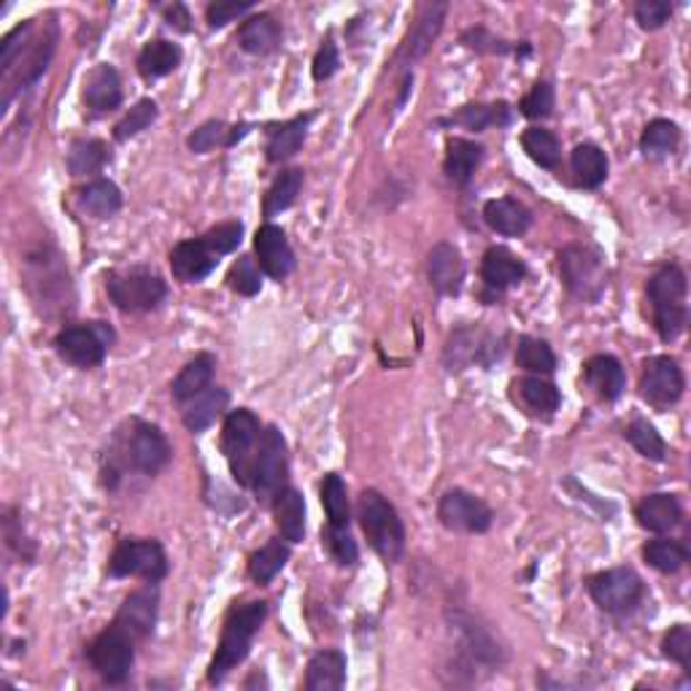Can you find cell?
Segmentation results:
<instances>
[{"label":"cell","mask_w":691,"mask_h":691,"mask_svg":"<svg viewBox=\"0 0 691 691\" xmlns=\"http://www.w3.org/2000/svg\"><path fill=\"white\" fill-rule=\"evenodd\" d=\"M437 125H456V128H465L473 132H484L490 128H509L511 125V106L505 100L497 103H467L460 111H454L452 117L437 119Z\"/></svg>","instance_id":"e575fe53"},{"label":"cell","mask_w":691,"mask_h":691,"mask_svg":"<svg viewBox=\"0 0 691 691\" xmlns=\"http://www.w3.org/2000/svg\"><path fill=\"white\" fill-rule=\"evenodd\" d=\"M106 292L122 314H146L168 297V282L149 265H130L106 274Z\"/></svg>","instance_id":"5b68a950"},{"label":"cell","mask_w":691,"mask_h":691,"mask_svg":"<svg viewBox=\"0 0 691 691\" xmlns=\"http://www.w3.org/2000/svg\"><path fill=\"white\" fill-rule=\"evenodd\" d=\"M157 616H160V592H157L155 583H149V586L136 589V592L125 598L113 621L125 626L138 643H144L155 632Z\"/></svg>","instance_id":"d6986e66"},{"label":"cell","mask_w":691,"mask_h":691,"mask_svg":"<svg viewBox=\"0 0 691 691\" xmlns=\"http://www.w3.org/2000/svg\"><path fill=\"white\" fill-rule=\"evenodd\" d=\"M310 122H314V113L310 111L297 113L287 122H270L265 128V157H268V162L282 165L292 160L300 151V146L306 144Z\"/></svg>","instance_id":"603a6c76"},{"label":"cell","mask_w":691,"mask_h":691,"mask_svg":"<svg viewBox=\"0 0 691 691\" xmlns=\"http://www.w3.org/2000/svg\"><path fill=\"white\" fill-rule=\"evenodd\" d=\"M322 546L327 549V554L333 556L340 567H352V564H357L359 560L357 541L348 535V527H333V524H327V527L322 530Z\"/></svg>","instance_id":"816d5d0a"},{"label":"cell","mask_w":691,"mask_h":691,"mask_svg":"<svg viewBox=\"0 0 691 691\" xmlns=\"http://www.w3.org/2000/svg\"><path fill=\"white\" fill-rule=\"evenodd\" d=\"M527 278V265L519 255H513L509 246H490L481 259V282L490 295L497 297L500 292L516 287Z\"/></svg>","instance_id":"44dd1931"},{"label":"cell","mask_w":691,"mask_h":691,"mask_svg":"<svg viewBox=\"0 0 691 691\" xmlns=\"http://www.w3.org/2000/svg\"><path fill=\"white\" fill-rule=\"evenodd\" d=\"M516 365L530 376H551L556 371V354L546 340L522 335L516 344Z\"/></svg>","instance_id":"7bdbcfd3"},{"label":"cell","mask_w":691,"mask_h":691,"mask_svg":"<svg viewBox=\"0 0 691 691\" xmlns=\"http://www.w3.org/2000/svg\"><path fill=\"white\" fill-rule=\"evenodd\" d=\"M554 103H556V95H554V87H551V81H535L532 90L519 100V113H522L524 119L537 122V119H549L551 113H554Z\"/></svg>","instance_id":"f5cc1de1"},{"label":"cell","mask_w":691,"mask_h":691,"mask_svg":"<svg viewBox=\"0 0 691 691\" xmlns=\"http://www.w3.org/2000/svg\"><path fill=\"white\" fill-rule=\"evenodd\" d=\"M287 437H284L276 424H268V427H263V435H259L255 454V481H251V492L257 494L259 503H274L276 494L287 486Z\"/></svg>","instance_id":"8fae6325"},{"label":"cell","mask_w":691,"mask_h":691,"mask_svg":"<svg viewBox=\"0 0 691 691\" xmlns=\"http://www.w3.org/2000/svg\"><path fill=\"white\" fill-rule=\"evenodd\" d=\"M217 263L219 257L208 249L203 238L181 240L170 249V270L184 284H198L203 278H208L217 268Z\"/></svg>","instance_id":"cb8c5ba5"},{"label":"cell","mask_w":691,"mask_h":691,"mask_svg":"<svg viewBox=\"0 0 691 691\" xmlns=\"http://www.w3.org/2000/svg\"><path fill=\"white\" fill-rule=\"evenodd\" d=\"M274 519L276 530L287 543H303L306 541V500L295 486H284L276 494L274 503Z\"/></svg>","instance_id":"d6a6232c"},{"label":"cell","mask_w":691,"mask_h":691,"mask_svg":"<svg viewBox=\"0 0 691 691\" xmlns=\"http://www.w3.org/2000/svg\"><path fill=\"white\" fill-rule=\"evenodd\" d=\"M122 79L119 71L109 62H100L90 73L85 76V90H81V100H85L87 111L95 117L117 111L122 106Z\"/></svg>","instance_id":"7402d4cb"},{"label":"cell","mask_w":691,"mask_h":691,"mask_svg":"<svg viewBox=\"0 0 691 691\" xmlns=\"http://www.w3.org/2000/svg\"><path fill=\"white\" fill-rule=\"evenodd\" d=\"M162 17L165 22H168V28L179 30V33H189L193 30V17H189V9L184 3H170L162 9Z\"/></svg>","instance_id":"6125c7cd"},{"label":"cell","mask_w":691,"mask_h":691,"mask_svg":"<svg viewBox=\"0 0 691 691\" xmlns=\"http://www.w3.org/2000/svg\"><path fill=\"white\" fill-rule=\"evenodd\" d=\"M79 208L92 219H111L122 208V189L111 179H92L76 193Z\"/></svg>","instance_id":"74e56055"},{"label":"cell","mask_w":691,"mask_h":691,"mask_svg":"<svg viewBox=\"0 0 691 691\" xmlns=\"http://www.w3.org/2000/svg\"><path fill=\"white\" fill-rule=\"evenodd\" d=\"M570 170L575 187L598 189L608 179V155L598 144H579L570 151Z\"/></svg>","instance_id":"8d00e7d4"},{"label":"cell","mask_w":691,"mask_h":691,"mask_svg":"<svg viewBox=\"0 0 691 691\" xmlns=\"http://www.w3.org/2000/svg\"><path fill=\"white\" fill-rule=\"evenodd\" d=\"M511 395L516 405H522L524 414L543 418V422H549L562 405V392L556 389V384H551L549 378L543 376L516 378V382L511 384Z\"/></svg>","instance_id":"d4e9b609"},{"label":"cell","mask_w":691,"mask_h":691,"mask_svg":"<svg viewBox=\"0 0 691 691\" xmlns=\"http://www.w3.org/2000/svg\"><path fill=\"white\" fill-rule=\"evenodd\" d=\"M662 654L675 662L678 668H683L689 673L691 668V630L687 624H675L662 640Z\"/></svg>","instance_id":"6f0895ef"},{"label":"cell","mask_w":691,"mask_h":691,"mask_svg":"<svg viewBox=\"0 0 691 691\" xmlns=\"http://www.w3.org/2000/svg\"><path fill=\"white\" fill-rule=\"evenodd\" d=\"M462 43L467 49L478 55H519V57H527L532 52V47L527 41H505V38L494 36L490 28L484 24H475V28H467L462 33Z\"/></svg>","instance_id":"f6af8a7d"},{"label":"cell","mask_w":691,"mask_h":691,"mask_svg":"<svg viewBox=\"0 0 691 691\" xmlns=\"http://www.w3.org/2000/svg\"><path fill=\"white\" fill-rule=\"evenodd\" d=\"M446 11H448L446 3H430L418 11L416 22L411 24V30L403 38L401 49H397L395 66L411 68L414 62L422 60L430 49H433L435 38L441 36L443 22H446Z\"/></svg>","instance_id":"e0dca14e"},{"label":"cell","mask_w":691,"mask_h":691,"mask_svg":"<svg viewBox=\"0 0 691 691\" xmlns=\"http://www.w3.org/2000/svg\"><path fill=\"white\" fill-rule=\"evenodd\" d=\"M649 295L651 314H654V329L664 344H673L681 338L689 322V282L681 265H664L654 276L649 278Z\"/></svg>","instance_id":"3957f363"},{"label":"cell","mask_w":691,"mask_h":691,"mask_svg":"<svg viewBox=\"0 0 691 691\" xmlns=\"http://www.w3.org/2000/svg\"><path fill=\"white\" fill-rule=\"evenodd\" d=\"M265 619H268V602L263 600L240 602V605H233L230 611H227L217 651H214L211 664H208L206 673L211 687L225 681V678L249 657L251 643H255V635L259 632V626L265 624Z\"/></svg>","instance_id":"7a4b0ae2"},{"label":"cell","mask_w":691,"mask_h":691,"mask_svg":"<svg viewBox=\"0 0 691 691\" xmlns=\"http://www.w3.org/2000/svg\"><path fill=\"white\" fill-rule=\"evenodd\" d=\"M57 24H49L47 33L38 41L24 43V49L19 57L3 71V113L9 111L11 100L19 90H28L33 87L43 73H47L49 62H52L55 49H57Z\"/></svg>","instance_id":"4fadbf2b"},{"label":"cell","mask_w":691,"mask_h":691,"mask_svg":"<svg viewBox=\"0 0 691 691\" xmlns=\"http://www.w3.org/2000/svg\"><path fill=\"white\" fill-rule=\"evenodd\" d=\"M303 687L308 691H338L346 687V657L338 649L316 651L306 668Z\"/></svg>","instance_id":"836d02e7"},{"label":"cell","mask_w":691,"mask_h":691,"mask_svg":"<svg viewBox=\"0 0 691 691\" xmlns=\"http://www.w3.org/2000/svg\"><path fill=\"white\" fill-rule=\"evenodd\" d=\"M259 435H263V422L255 411L236 408L225 416L221 424V454H225L230 475L236 484L251 490L255 481V454Z\"/></svg>","instance_id":"8992f818"},{"label":"cell","mask_w":691,"mask_h":691,"mask_svg":"<svg viewBox=\"0 0 691 691\" xmlns=\"http://www.w3.org/2000/svg\"><path fill=\"white\" fill-rule=\"evenodd\" d=\"M338 68H340L338 43H335L333 36H327L325 41H322L319 52H316V57H314V66H310V76H314L316 85H322V81L333 79V76L338 73Z\"/></svg>","instance_id":"91938a15"},{"label":"cell","mask_w":691,"mask_h":691,"mask_svg":"<svg viewBox=\"0 0 691 691\" xmlns=\"http://www.w3.org/2000/svg\"><path fill=\"white\" fill-rule=\"evenodd\" d=\"M200 238L206 240L208 249H211L217 257L233 255V251L240 246V240H244V225H240V221H221V225L203 233Z\"/></svg>","instance_id":"9f6ffc18"},{"label":"cell","mask_w":691,"mask_h":691,"mask_svg":"<svg viewBox=\"0 0 691 691\" xmlns=\"http://www.w3.org/2000/svg\"><path fill=\"white\" fill-rule=\"evenodd\" d=\"M136 645L138 640L117 621H111L103 632L92 638L85 654L100 681L109 683V687H122L132 673V664H136Z\"/></svg>","instance_id":"52a82bcc"},{"label":"cell","mask_w":691,"mask_h":691,"mask_svg":"<svg viewBox=\"0 0 691 691\" xmlns=\"http://www.w3.org/2000/svg\"><path fill=\"white\" fill-rule=\"evenodd\" d=\"M673 17V3L668 0H640L635 6V19L643 30H659Z\"/></svg>","instance_id":"94428289"},{"label":"cell","mask_w":691,"mask_h":691,"mask_svg":"<svg viewBox=\"0 0 691 691\" xmlns=\"http://www.w3.org/2000/svg\"><path fill=\"white\" fill-rule=\"evenodd\" d=\"M255 11V3H236V0H214L206 6V22L211 30H221L225 24L236 22V19L246 17Z\"/></svg>","instance_id":"680465c9"},{"label":"cell","mask_w":691,"mask_h":691,"mask_svg":"<svg viewBox=\"0 0 691 691\" xmlns=\"http://www.w3.org/2000/svg\"><path fill=\"white\" fill-rule=\"evenodd\" d=\"M484 221L497 236L519 238L532 227V211L516 198H494L486 200Z\"/></svg>","instance_id":"1f68e13d"},{"label":"cell","mask_w":691,"mask_h":691,"mask_svg":"<svg viewBox=\"0 0 691 691\" xmlns=\"http://www.w3.org/2000/svg\"><path fill=\"white\" fill-rule=\"evenodd\" d=\"M106 573L111 579H141L146 583H160L168 579L170 564L162 543L155 537H125L113 549Z\"/></svg>","instance_id":"9c48e42d"},{"label":"cell","mask_w":691,"mask_h":691,"mask_svg":"<svg viewBox=\"0 0 691 691\" xmlns=\"http://www.w3.org/2000/svg\"><path fill=\"white\" fill-rule=\"evenodd\" d=\"M181 60L184 52L179 43L168 41V38H151V41L144 43L141 52H138L136 66L146 81H155L174 73L181 66Z\"/></svg>","instance_id":"d590c367"},{"label":"cell","mask_w":691,"mask_h":691,"mask_svg":"<svg viewBox=\"0 0 691 691\" xmlns=\"http://www.w3.org/2000/svg\"><path fill=\"white\" fill-rule=\"evenodd\" d=\"M583 384L600 397L602 403H616L626 389L624 365L613 354H594L583 363Z\"/></svg>","instance_id":"484cf974"},{"label":"cell","mask_w":691,"mask_h":691,"mask_svg":"<svg viewBox=\"0 0 691 691\" xmlns=\"http://www.w3.org/2000/svg\"><path fill=\"white\" fill-rule=\"evenodd\" d=\"M111 162V146L100 138H76L68 149V174L81 179V176H98L106 165Z\"/></svg>","instance_id":"f35d334b"},{"label":"cell","mask_w":691,"mask_h":691,"mask_svg":"<svg viewBox=\"0 0 691 691\" xmlns=\"http://www.w3.org/2000/svg\"><path fill=\"white\" fill-rule=\"evenodd\" d=\"M560 278L564 289L581 303H598L608 287L605 257L594 246L570 244L560 251Z\"/></svg>","instance_id":"ba28073f"},{"label":"cell","mask_w":691,"mask_h":691,"mask_svg":"<svg viewBox=\"0 0 691 691\" xmlns=\"http://www.w3.org/2000/svg\"><path fill=\"white\" fill-rule=\"evenodd\" d=\"M214 376H217V357L208 352H200L198 357L189 359L187 365L181 367L179 376L174 378L170 384V397L174 403H189L193 397H198L200 392H206L208 386H214Z\"/></svg>","instance_id":"4dcf8cb0"},{"label":"cell","mask_w":691,"mask_h":691,"mask_svg":"<svg viewBox=\"0 0 691 691\" xmlns=\"http://www.w3.org/2000/svg\"><path fill=\"white\" fill-rule=\"evenodd\" d=\"M437 519L446 530L452 532H467V535H484V532L492 530L494 513L490 505L484 503L481 497H475L473 492L460 490H448L437 503Z\"/></svg>","instance_id":"2e32d148"},{"label":"cell","mask_w":691,"mask_h":691,"mask_svg":"<svg viewBox=\"0 0 691 691\" xmlns=\"http://www.w3.org/2000/svg\"><path fill=\"white\" fill-rule=\"evenodd\" d=\"M255 257L259 270L274 282H284L295 270V251H292L287 233L274 221H265L255 233Z\"/></svg>","instance_id":"ac0fdd59"},{"label":"cell","mask_w":691,"mask_h":691,"mask_svg":"<svg viewBox=\"0 0 691 691\" xmlns=\"http://www.w3.org/2000/svg\"><path fill=\"white\" fill-rule=\"evenodd\" d=\"M638 524L645 532H654V535H664V532L675 530L683 519V505L675 494L668 492H654L645 494L635 509Z\"/></svg>","instance_id":"4316f807"},{"label":"cell","mask_w":691,"mask_h":691,"mask_svg":"<svg viewBox=\"0 0 691 691\" xmlns=\"http://www.w3.org/2000/svg\"><path fill=\"white\" fill-rule=\"evenodd\" d=\"M624 437L632 443V448H635L640 456H645V460L651 462L668 460V443H664V437L659 435V430L649 422V418H632V422L626 424Z\"/></svg>","instance_id":"c3c4849f"},{"label":"cell","mask_w":691,"mask_h":691,"mask_svg":"<svg viewBox=\"0 0 691 691\" xmlns=\"http://www.w3.org/2000/svg\"><path fill=\"white\" fill-rule=\"evenodd\" d=\"M113 344V329L106 322H85L68 325L55 335V352L66 365L79 371H92L103 365L106 354Z\"/></svg>","instance_id":"30bf717a"},{"label":"cell","mask_w":691,"mask_h":691,"mask_svg":"<svg viewBox=\"0 0 691 691\" xmlns=\"http://www.w3.org/2000/svg\"><path fill=\"white\" fill-rule=\"evenodd\" d=\"M503 338L478 325H460L448 333L443 346V365L448 373H462L473 365L490 367L503 357Z\"/></svg>","instance_id":"7c38bea8"},{"label":"cell","mask_w":691,"mask_h":691,"mask_svg":"<svg viewBox=\"0 0 691 691\" xmlns=\"http://www.w3.org/2000/svg\"><path fill=\"white\" fill-rule=\"evenodd\" d=\"M3 541L6 549L14 551L22 562H33L36 560V543L30 541L28 532H24L22 522H19L17 509H3Z\"/></svg>","instance_id":"11a10c76"},{"label":"cell","mask_w":691,"mask_h":691,"mask_svg":"<svg viewBox=\"0 0 691 691\" xmlns=\"http://www.w3.org/2000/svg\"><path fill=\"white\" fill-rule=\"evenodd\" d=\"M174 460V446L157 424L144 418H128L113 435L109 454L103 456V486L117 490L125 473H138L155 478Z\"/></svg>","instance_id":"6da1fadb"},{"label":"cell","mask_w":691,"mask_h":691,"mask_svg":"<svg viewBox=\"0 0 691 691\" xmlns=\"http://www.w3.org/2000/svg\"><path fill=\"white\" fill-rule=\"evenodd\" d=\"M357 519L367 543L386 564H397L405 556V524L395 505L378 490H365L359 494Z\"/></svg>","instance_id":"277c9868"},{"label":"cell","mask_w":691,"mask_h":691,"mask_svg":"<svg viewBox=\"0 0 691 691\" xmlns=\"http://www.w3.org/2000/svg\"><path fill=\"white\" fill-rule=\"evenodd\" d=\"M227 138H230V125H225L221 119H208L203 122L200 128H195L187 136V146L193 155H208L217 146H225L227 149Z\"/></svg>","instance_id":"db71d44e"},{"label":"cell","mask_w":691,"mask_h":691,"mask_svg":"<svg viewBox=\"0 0 691 691\" xmlns=\"http://www.w3.org/2000/svg\"><path fill=\"white\" fill-rule=\"evenodd\" d=\"M319 494L327 513V524H333V527H348V522H352V505H348L346 481L338 473H327L325 481H322Z\"/></svg>","instance_id":"bcb514c9"},{"label":"cell","mask_w":691,"mask_h":691,"mask_svg":"<svg viewBox=\"0 0 691 691\" xmlns=\"http://www.w3.org/2000/svg\"><path fill=\"white\" fill-rule=\"evenodd\" d=\"M227 287H230L240 297H255L263 289V270H259L257 259L249 255H240L233 268L227 270Z\"/></svg>","instance_id":"f907efd6"},{"label":"cell","mask_w":691,"mask_h":691,"mask_svg":"<svg viewBox=\"0 0 691 691\" xmlns=\"http://www.w3.org/2000/svg\"><path fill=\"white\" fill-rule=\"evenodd\" d=\"M303 181H306V170L303 168H287L276 176L274 184L268 187L263 198V214L265 217H276V214L287 211L289 206H295L297 195H300Z\"/></svg>","instance_id":"ab89813d"},{"label":"cell","mask_w":691,"mask_h":691,"mask_svg":"<svg viewBox=\"0 0 691 691\" xmlns=\"http://www.w3.org/2000/svg\"><path fill=\"white\" fill-rule=\"evenodd\" d=\"M230 405V392L225 386H208L198 397L181 405V422L189 433H206Z\"/></svg>","instance_id":"f1b7e54d"},{"label":"cell","mask_w":691,"mask_h":691,"mask_svg":"<svg viewBox=\"0 0 691 691\" xmlns=\"http://www.w3.org/2000/svg\"><path fill=\"white\" fill-rule=\"evenodd\" d=\"M282 24L274 14H251L249 19H244V24L238 28V47L244 49L246 55L265 57L274 55L278 47H282Z\"/></svg>","instance_id":"f546056e"},{"label":"cell","mask_w":691,"mask_h":691,"mask_svg":"<svg viewBox=\"0 0 691 691\" xmlns=\"http://www.w3.org/2000/svg\"><path fill=\"white\" fill-rule=\"evenodd\" d=\"M289 560H292V549L287 541L265 543L263 549L249 556V579L259 583V586H268V583L274 581L284 567H287Z\"/></svg>","instance_id":"60d3db41"},{"label":"cell","mask_w":691,"mask_h":691,"mask_svg":"<svg viewBox=\"0 0 691 691\" xmlns=\"http://www.w3.org/2000/svg\"><path fill=\"white\" fill-rule=\"evenodd\" d=\"M589 594L600 611L611 613V616H624L640 605L645 586L632 567H611L589 579Z\"/></svg>","instance_id":"5bb4252c"},{"label":"cell","mask_w":691,"mask_h":691,"mask_svg":"<svg viewBox=\"0 0 691 691\" xmlns=\"http://www.w3.org/2000/svg\"><path fill=\"white\" fill-rule=\"evenodd\" d=\"M522 149L537 168L556 170L562 162V144L546 128H527L522 132Z\"/></svg>","instance_id":"b9f144b4"},{"label":"cell","mask_w":691,"mask_h":691,"mask_svg":"<svg viewBox=\"0 0 691 691\" xmlns=\"http://www.w3.org/2000/svg\"><path fill=\"white\" fill-rule=\"evenodd\" d=\"M157 117H160V109H157L155 100L151 98L138 100V103L132 106V109L117 122V128H113V138H117L119 144L130 141V138L141 136L144 130H149L151 125L157 122Z\"/></svg>","instance_id":"681fc988"},{"label":"cell","mask_w":691,"mask_h":691,"mask_svg":"<svg viewBox=\"0 0 691 691\" xmlns=\"http://www.w3.org/2000/svg\"><path fill=\"white\" fill-rule=\"evenodd\" d=\"M640 397L657 411H668L683 397L687 389V378H683L681 365L678 359L668 357V354H657L643 363L640 371Z\"/></svg>","instance_id":"9a60e30c"},{"label":"cell","mask_w":691,"mask_h":691,"mask_svg":"<svg viewBox=\"0 0 691 691\" xmlns=\"http://www.w3.org/2000/svg\"><path fill=\"white\" fill-rule=\"evenodd\" d=\"M484 146L471 138H448L446 157H443V174L454 187H467L473 181L475 170L484 162Z\"/></svg>","instance_id":"83f0119b"},{"label":"cell","mask_w":691,"mask_h":691,"mask_svg":"<svg viewBox=\"0 0 691 691\" xmlns=\"http://www.w3.org/2000/svg\"><path fill=\"white\" fill-rule=\"evenodd\" d=\"M465 259L454 244H435L427 255V278L441 297H456L465 287Z\"/></svg>","instance_id":"ffe728a7"},{"label":"cell","mask_w":691,"mask_h":691,"mask_svg":"<svg viewBox=\"0 0 691 691\" xmlns=\"http://www.w3.org/2000/svg\"><path fill=\"white\" fill-rule=\"evenodd\" d=\"M643 560L654 570H659V573L673 575L678 570L687 567L689 551L683 543L670 541V537H657V541H649L643 546Z\"/></svg>","instance_id":"7dc6e473"},{"label":"cell","mask_w":691,"mask_h":691,"mask_svg":"<svg viewBox=\"0 0 691 691\" xmlns=\"http://www.w3.org/2000/svg\"><path fill=\"white\" fill-rule=\"evenodd\" d=\"M678 144H681V130H678V125L670 122V119H651V122L645 125L643 136H640V151H643V157H649V160H659V157L673 155Z\"/></svg>","instance_id":"ee69618b"}]
</instances>
